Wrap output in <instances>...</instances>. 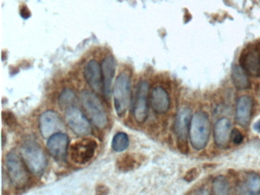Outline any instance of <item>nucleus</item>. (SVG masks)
Masks as SVG:
<instances>
[{
  "instance_id": "obj_1",
  "label": "nucleus",
  "mask_w": 260,
  "mask_h": 195,
  "mask_svg": "<svg viewBox=\"0 0 260 195\" xmlns=\"http://www.w3.org/2000/svg\"><path fill=\"white\" fill-rule=\"evenodd\" d=\"M20 154L31 173L42 175L48 167V160L45 151L34 137L28 136L22 141Z\"/></svg>"
},
{
  "instance_id": "obj_2",
  "label": "nucleus",
  "mask_w": 260,
  "mask_h": 195,
  "mask_svg": "<svg viewBox=\"0 0 260 195\" xmlns=\"http://www.w3.org/2000/svg\"><path fill=\"white\" fill-rule=\"evenodd\" d=\"M114 105L118 117H124L132 104V79L127 72L120 73L113 88Z\"/></svg>"
},
{
  "instance_id": "obj_3",
  "label": "nucleus",
  "mask_w": 260,
  "mask_h": 195,
  "mask_svg": "<svg viewBox=\"0 0 260 195\" xmlns=\"http://www.w3.org/2000/svg\"><path fill=\"white\" fill-rule=\"evenodd\" d=\"M7 169L12 185L18 190L25 189L30 181L29 170L24 162L21 154L15 149L7 155Z\"/></svg>"
},
{
  "instance_id": "obj_4",
  "label": "nucleus",
  "mask_w": 260,
  "mask_h": 195,
  "mask_svg": "<svg viewBox=\"0 0 260 195\" xmlns=\"http://www.w3.org/2000/svg\"><path fill=\"white\" fill-rule=\"evenodd\" d=\"M80 102L92 123L100 129H105L109 124V117L96 94L89 91H82Z\"/></svg>"
},
{
  "instance_id": "obj_5",
  "label": "nucleus",
  "mask_w": 260,
  "mask_h": 195,
  "mask_svg": "<svg viewBox=\"0 0 260 195\" xmlns=\"http://www.w3.org/2000/svg\"><path fill=\"white\" fill-rule=\"evenodd\" d=\"M211 123L206 113L199 111L191 118L189 129L190 141L196 150L204 149L209 141Z\"/></svg>"
},
{
  "instance_id": "obj_6",
  "label": "nucleus",
  "mask_w": 260,
  "mask_h": 195,
  "mask_svg": "<svg viewBox=\"0 0 260 195\" xmlns=\"http://www.w3.org/2000/svg\"><path fill=\"white\" fill-rule=\"evenodd\" d=\"M99 144L95 139L85 137L71 144L69 158L74 164L83 166L89 163L95 156Z\"/></svg>"
},
{
  "instance_id": "obj_7",
  "label": "nucleus",
  "mask_w": 260,
  "mask_h": 195,
  "mask_svg": "<svg viewBox=\"0 0 260 195\" xmlns=\"http://www.w3.org/2000/svg\"><path fill=\"white\" fill-rule=\"evenodd\" d=\"M191 111L188 108H182L176 114L174 122V133L177 137L178 146L182 152H186L188 149L187 139L189 135L191 126Z\"/></svg>"
},
{
  "instance_id": "obj_8",
  "label": "nucleus",
  "mask_w": 260,
  "mask_h": 195,
  "mask_svg": "<svg viewBox=\"0 0 260 195\" xmlns=\"http://www.w3.org/2000/svg\"><path fill=\"white\" fill-rule=\"evenodd\" d=\"M150 84L142 80L138 84L133 107V116L138 123H144L148 117Z\"/></svg>"
},
{
  "instance_id": "obj_9",
  "label": "nucleus",
  "mask_w": 260,
  "mask_h": 195,
  "mask_svg": "<svg viewBox=\"0 0 260 195\" xmlns=\"http://www.w3.org/2000/svg\"><path fill=\"white\" fill-rule=\"evenodd\" d=\"M65 119L68 126L77 135L86 137L92 131L90 122L83 113L75 105L67 108Z\"/></svg>"
},
{
  "instance_id": "obj_10",
  "label": "nucleus",
  "mask_w": 260,
  "mask_h": 195,
  "mask_svg": "<svg viewBox=\"0 0 260 195\" xmlns=\"http://www.w3.org/2000/svg\"><path fill=\"white\" fill-rule=\"evenodd\" d=\"M63 121L60 115L53 110H47L41 114L39 118V129L44 138H49L56 133L63 131Z\"/></svg>"
},
{
  "instance_id": "obj_11",
  "label": "nucleus",
  "mask_w": 260,
  "mask_h": 195,
  "mask_svg": "<svg viewBox=\"0 0 260 195\" xmlns=\"http://www.w3.org/2000/svg\"><path fill=\"white\" fill-rule=\"evenodd\" d=\"M84 77L92 90L98 94L104 93L102 65L95 59H91L85 66Z\"/></svg>"
},
{
  "instance_id": "obj_12",
  "label": "nucleus",
  "mask_w": 260,
  "mask_h": 195,
  "mask_svg": "<svg viewBox=\"0 0 260 195\" xmlns=\"http://www.w3.org/2000/svg\"><path fill=\"white\" fill-rule=\"evenodd\" d=\"M69 137L64 133L58 132L53 134L48 139L47 149L50 155L59 161H63L68 155Z\"/></svg>"
},
{
  "instance_id": "obj_13",
  "label": "nucleus",
  "mask_w": 260,
  "mask_h": 195,
  "mask_svg": "<svg viewBox=\"0 0 260 195\" xmlns=\"http://www.w3.org/2000/svg\"><path fill=\"white\" fill-rule=\"evenodd\" d=\"M150 99L152 108L156 114H165L170 109V96L164 87L157 85L153 88Z\"/></svg>"
},
{
  "instance_id": "obj_14",
  "label": "nucleus",
  "mask_w": 260,
  "mask_h": 195,
  "mask_svg": "<svg viewBox=\"0 0 260 195\" xmlns=\"http://www.w3.org/2000/svg\"><path fill=\"white\" fill-rule=\"evenodd\" d=\"M116 60L112 55H108L103 59L102 62L103 82H104V93L109 99L112 94V83L116 72Z\"/></svg>"
},
{
  "instance_id": "obj_15",
  "label": "nucleus",
  "mask_w": 260,
  "mask_h": 195,
  "mask_svg": "<svg viewBox=\"0 0 260 195\" xmlns=\"http://www.w3.org/2000/svg\"><path fill=\"white\" fill-rule=\"evenodd\" d=\"M253 101L250 96L243 95L239 98L236 106V120L242 126H246L252 117Z\"/></svg>"
},
{
  "instance_id": "obj_16",
  "label": "nucleus",
  "mask_w": 260,
  "mask_h": 195,
  "mask_svg": "<svg viewBox=\"0 0 260 195\" xmlns=\"http://www.w3.org/2000/svg\"><path fill=\"white\" fill-rule=\"evenodd\" d=\"M240 66L246 73L257 76L260 73V53L258 50H249L240 56Z\"/></svg>"
},
{
  "instance_id": "obj_17",
  "label": "nucleus",
  "mask_w": 260,
  "mask_h": 195,
  "mask_svg": "<svg viewBox=\"0 0 260 195\" xmlns=\"http://www.w3.org/2000/svg\"><path fill=\"white\" fill-rule=\"evenodd\" d=\"M231 123L226 117L219 119L214 129V141L219 147H224L231 138Z\"/></svg>"
},
{
  "instance_id": "obj_18",
  "label": "nucleus",
  "mask_w": 260,
  "mask_h": 195,
  "mask_svg": "<svg viewBox=\"0 0 260 195\" xmlns=\"http://www.w3.org/2000/svg\"><path fill=\"white\" fill-rule=\"evenodd\" d=\"M141 157L134 153H124L116 161V167L123 172H131L141 166Z\"/></svg>"
},
{
  "instance_id": "obj_19",
  "label": "nucleus",
  "mask_w": 260,
  "mask_h": 195,
  "mask_svg": "<svg viewBox=\"0 0 260 195\" xmlns=\"http://www.w3.org/2000/svg\"><path fill=\"white\" fill-rule=\"evenodd\" d=\"M232 79L236 88L240 90L246 89L250 87V82L246 72L240 66H236L232 70Z\"/></svg>"
},
{
  "instance_id": "obj_20",
  "label": "nucleus",
  "mask_w": 260,
  "mask_h": 195,
  "mask_svg": "<svg viewBox=\"0 0 260 195\" xmlns=\"http://www.w3.org/2000/svg\"><path fill=\"white\" fill-rule=\"evenodd\" d=\"M129 137L124 132H118L114 136L112 141V148L115 152H124L128 148Z\"/></svg>"
},
{
  "instance_id": "obj_21",
  "label": "nucleus",
  "mask_w": 260,
  "mask_h": 195,
  "mask_svg": "<svg viewBox=\"0 0 260 195\" xmlns=\"http://www.w3.org/2000/svg\"><path fill=\"white\" fill-rule=\"evenodd\" d=\"M212 190L214 194H228L230 191V184L225 177H216L212 181Z\"/></svg>"
},
{
  "instance_id": "obj_22",
  "label": "nucleus",
  "mask_w": 260,
  "mask_h": 195,
  "mask_svg": "<svg viewBox=\"0 0 260 195\" xmlns=\"http://www.w3.org/2000/svg\"><path fill=\"white\" fill-rule=\"evenodd\" d=\"M77 100L74 91L72 90L67 88L62 91L61 94L59 96V103L62 108H68L69 107L73 106Z\"/></svg>"
},
{
  "instance_id": "obj_23",
  "label": "nucleus",
  "mask_w": 260,
  "mask_h": 195,
  "mask_svg": "<svg viewBox=\"0 0 260 195\" xmlns=\"http://www.w3.org/2000/svg\"><path fill=\"white\" fill-rule=\"evenodd\" d=\"M246 187L249 193H258L260 190V178L255 174H251L246 179Z\"/></svg>"
},
{
  "instance_id": "obj_24",
  "label": "nucleus",
  "mask_w": 260,
  "mask_h": 195,
  "mask_svg": "<svg viewBox=\"0 0 260 195\" xmlns=\"http://www.w3.org/2000/svg\"><path fill=\"white\" fill-rule=\"evenodd\" d=\"M3 119L7 126L11 128H14L17 124V120L14 114L10 111H4L3 112Z\"/></svg>"
},
{
  "instance_id": "obj_25",
  "label": "nucleus",
  "mask_w": 260,
  "mask_h": 195,
  "mask_svg": "<svg viewBox=\"0 0 260 195\" xmlns=\"http://www.w3.org/2000/svg\"><path fill=\"white\" fill-rule=\"evenodd\" d=\"M231 139L233 143H235V144H240L243 142V137L241 132L238 129L234 128L231 131Z\"/></svg>"
},
{
  "instance_id": "obj_26",
  "label": "nucleus",
  "mask_w": 260,
  "mask_h": 195,
  "mask_svg": "<svg viewBox=\"0 0 260 195\" xmlns=\"http://www.w3.org/2000/svg\"><path fill=\"white\" fill-rule=\"evenodd\" d=\"M199 172L197 169H192L187 172L185 176V181L190 182V181H194L198 176H199Z\"/></svg>"
},
{
  "instance_id": "obj_27",
  "label": "nucleus",
  "mask_w": 260,
  "mask_h": 195,
  "mask_svg": "<svg viewBox=\"0 0 260 195\" xmlns=\"http://www.w3.org/2000/svg\"><path fill=\"white\" fill-rule=\"evenodd\" d=\"M108 193H109V190L106 186L100 184L97 187L96 193L98 194H106Z\"/></svg>"
},
{
  "instance_id": "obj_28",
  "label": "nucleus",
  "mask_w": 260,
  "mask_h": 195,
  "mask_svg": "<svg viewBox=\"0 0 260 195\" xmlns=\"http://www.w3.org/2000/svg\"><path fill=\"white\" fill-rule=\"evenodd\" d=\"M253 128L257 133L260 134V120L255 122V124H254Z\"/></svg>"
},
{
  "instance_id": "obj_29",
  "label": "nucleus",
  "mask_w": 260,
  "mask_h": 195,
  "mask_svg": "<svg viewBox=\"0 0 260 195\" xmlns=\"http://www.w3.org/2000/svg\"><path fill=\"white\" fill-rule=\"evenodd\" d=\"M3 148H4V146H5L6 141H7V138L5 139V136H4V134H3Z\"/></svg>"
},
{
  "instance_id": "obj_30",
  "label": "nucleus",
  "mask_w": 260,
  "mask_h": 195,
  "mask_svg": "<svg viewBox=\"0 0 260 195\" xmlns=\"http://www.w3.org/2000/svg\"><path fill=\"white\" fill-rule=\"evenodd\" d=\"M258 193H259V194H260V190H259V192H258Z\"/></svg>"
}]
</instances>
